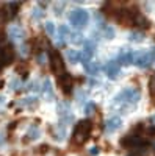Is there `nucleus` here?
<instances>
[{"label": "nucleus", "instance_id": "f257e3e1", "mask_svg": "<svg viewBox=\"0 0 155 156\" xmlns=\"http://www.w3.org/2000/svg\"><path fill=\"white\" fill-rule=\"evenodd\" d=\"M91 122H89L88 119L85 120H80L79 123H77L75 129H74V134H72V142L77 145H82L85 144V142L88 140L89 137V133H91Z\"/></svg>", "mask_w": 155, "mask_h": 156}, {"label": "nucleus", "instance_id": "f03ea898", "mask_svg": "<svg viewBox=\"0 0 155 156\" xmlns=\"http://www.w3.org/2000/svg\"><path fill=\"white\" fill-rule=\"evenodd\" d=\"M139 100V90L133 89V87H128L124 89L119 95H116L114 103H127V105H135V103Z\"/></svg>", "mask_w": 155, "mask_h": 156}, {"label": "nucleus", "instance_id": "7ed1b4c3", "mask_svg": "<svg viewBox=\"0 0 155 156\" xmlns=\"http://www.w3.org/2000/svg\"><path fill=\"white\" fill-rule=\"evenodd\" d=\"M49 58H50V69H52V72H54L55 75H58V76L63 75L64 73V59H63L61 53L58 50L52 48Z\"/></svg>", "mask_w": 155, "mask_h": 156}, {"label": "nucleus", "instance_id": "20e7f679", "mask_svg": "<svg viewBox=\"0 0 155 156\" xmlns=\"http://www.w3.org/2000/svg\"><path fill=\"white\" fill-rule=\"evenodd\" d=\"M88 19H89V14H88V11L86 9H82V8H77L71 12V16H69V20L71 23L74 25L75 28H79L82 30L85 25L88 23Z\"/></svg>", "mask_w": 155, "mask_h": 156}, {"label": "nucleus", "instance_id": "39448f33", "mask_svg": "<svg viewBox=\"0 0 155 156\" xmlns=\"http://www.w3.org/2000/svg\"><path fill=\"white\" fill-rule=\"evenodd\" d=\"M138 14H139V12H136V11L124 9V11H119L118 20L124 25V27H132V25H135V19H136Z\"/></svg>", "mask_w": 155, "mask_h": 156}, {"label": "nucleus", "instance_id": "423d86ee", "mask_svg": "<svg viewBox=\"0 0 155 156\" xmlns=\"http://www.w3.org/2000/svg\"><path fill=\"white\" fill-rule=\"evenodd\" d=\"M58 84H60L61 90H63V92L66 94V95L72 94V90H74V80H72V75H71V73H66V72H64L63 75H60Z\"/></svg>", "mask_w": 155, "mask_h": 156}, {"label": "nucleus", "instance_id": "0eeeda50", "mask_svg": "<svg viewBox=\"0 0 155 156\" xmlns=\"http://www.w3.org/2000/svg\"><path fill=\"white\" fill-rule=\"evenodd\" d=\"M150 55L149 51H138V53H133V64H136L138 67L146 69L150 66Z\"/></svg>", "mask_w": 155, "mask_h": 156}, {"label": "nucleus", "instance_id": "6e6552de", "mask_svg": "<svg viewBox=\"0 0 155 156\" xmlns=\"http://www.w3.org/2000/svg\"><path fill=\"white\" fill-rule=\"evenodd\" d=\"M94 48H96L94 41H86V42H85V48L82 50V62H83V64L88 62L89 59L93 58V55H94Z\"/></svg>", "mask_w": 155, "mask_h": 156}, {"label": "nucleus", "instance_id": "1a4fd4ad", "mask_svg": "<svg viewBox=\"0 0 155 156\" xmlns=\"http://www.w3.org/2000/svg\"><path fill=\"white\" fill-rule=\"evenodd\" d=\"M121 125H122V119H121V117L119 115H113V117H110V119L105 122V131L107 133H113V131H116V129H119Z\"/></svg>", "mask_w": 155, "mask_h": 156}, {"label": "nucleus", "instance_id": "9d476101", "mask_svg": "<svg viewBox=\"0 0 155 156\" xmlns=\"http://www.w3.org/2000/svg\"><path fill=\"white\" fill-rule=\"evenodd\" d=\"M105 72H107V75H108V78H111V80H114V78H118L119 76V73H121V66L116 61H110L105 67Z\"/></svg>", "mask_w": 155, "mask_h": 156}, {"label": "nucleus", "instance_id": "9b49d317", "mask_svg": "<svg viewBox=\"0 0 155 156\" xmlns=\"http://www.w3.org/2000/svg\"><path fill=\"white\" fill-rule=\"evenodd\" d=\"M8 34H9V37L14 42H22L24 37H25V33H24V30L19 27V25H13V27H9Z\"/></svg>", "mask_w": 155, "mask_h": 156}, {"label": "nucleus", "instance_id": "f8f14e48", "mask_svg": "<svg viewBox=\"0 0 155 156\" xmlns=\"http://www.w3.org/2000/svg\"><path fill=\"white\" fill-rule=\"evenodd\" d=\"M121 66H128V64H132L133 62V51L132 50H122L121 53H119V56H118V61H116Z\"/></svg>", "mask_w": 155, "mask_h": 156}, {"label": "nucleus", "instance_id": "ddd939ff", "mask_svg": "<svg viewBox=\"0 0 155 156\" xmlns=\"http://www.w3.org/2000/svg\"><path fill=\"white\" fill-rule=\"evenodd\" d=\"M83 66H85L86 73H89V75H96V73L100 70L99 62H94V61H88V62H85V64H83Z\"/></svg>", "mask_w": 155, "mask_h": 156}, {"label": "nucleus", "instance_id": "4468645a", "mask_svg": "<svg viewBox=\"0 0 155 156\" xmlns=\"http://www.w3.org/2000/svg\"><path fill=\"white\" fill-rule=\"evenodd\" d=\"M66 56H68L69 62H80L82 61V51L80 50H68Z\"/></svg>", "mask_w": 155, "mask_h": 156}, {"label": "nucleus", "instance_id": "2eb2a0df", "mask_svg": "<svg viewBox=\"0 0 155 156\" xmlns=\"http://www.w3.org/2000/svg\"><path fill=\"white\" fill-rule=\"evenodd\" d=\"M71 36V31H69V28L66 27V25H61L60 27V30H58V42L60 44H64V41H66V37H69Z\"/></svg>", "mask_w": 155, "mask_h": 156}, {"label": "nucleus", "instance_id": "dca6fc26", "mask_svg": "<svg viewBox=\"0 0 155 156\" xmlns=\"http://www.w3.org/2000/svg\"><path fill=\"white\" fill-rule=\"evenodd\" d=\"M25 137H28V140H35L36 137H39V128H38L36 125H31L28 128L27 136H25Z\"/></svg>", "mask_w": 155, "mask_h": 156}, {"label": "nucleus", "instance_id": "f3484780", "mask_svg": "<svg viewBox=\"0 0 155 156\" xmlns=\"http://www.w3.org/2000/svg\"><path fill=\"white\" fill-rule=\"evenodd\" d=\"M66 136V125H58V129L55 131V139L63 140V137Z\"/></svg>", "mask_w": 155, "mask_h": 156}, {"label": "nucleus", "instance_id": "a211bd4d", "mask_svg": "<svg viewBox=\"0 0 155 156\" xmlns=\"http://www.w3.org/2000/svg\"><path fill=\"white\" fill-rule=\"evenodd\" d=\"M42 92L50 98L54 97V90H52V84H50V80H44V87H42Z\"/></svg>", "mask_w": 155, "mask_h": 156}, {"label": "nucleus", "instance_id": "6ab92c4d", "mask_svg": "<svg viewBox=\"0 0 155 156\" xmlns=\"http://www.w3.org/2000/svg\"><path fill=\"white\" fill-rule=\"evenodd\" d=\"M46 33H47L49 36H52V37L55 36L57 28H55V23H54V22H46Z\"/></svg>", "mask_w": 155, "mask_h": 156}, {"label": "nucleus", "instance_id": "aec40b11", "mask_svg": "<svg viewBox=\"0 0 155 156\" xmlns=\"http://www.w3.org/2000/svg\"><path fill=\"white\" fill-rule=\"evenodd\" d=\"M71 42H74V44H82V42H83V36H82V33H80V31L72 33V34H71Z\"/></svg>", "mask_w": 155, "mask_h": 156}, {"label": "nucleus", "instance_id": "412c9836", "mask_svg": "<svg viewBox=\"0 0 155 156\" xmlns=\"http://www.w3.org/2000/svg\"><path fill=\"white\" fill-rule=\"evenodd\" d=\"M149 92H150V97L155 98V75L150 78V81H149Z\"/></svg>", "mask_w": 155, "mask_h": 156}, {"label": "nucleus", "instance_id": "4be33fe9", "mask_svg": "<svg viewBox=\"0 0 155 156\" xmlns=\"http://www.w3.org/2000/svg\"><path fill=\"white\" fill-rule=\"evenodd\" d=\"M130 41L132 42H141L143 41V34L141 33H132L130 34Z\"/></svg>", "mask_w": 155, "mask_h": 156}, {"label": "nucleus", "instance_id": "5701e85b", "mask_svg": "<svg viewBox=\"0 0 155 156\" xmlns=\"http://www.w3.org/2000/svg\"><path fill=\"white\" fill-rule=\"evenodd\" d=\"M94 111H96V105H94V103H88V105L85 106V112H86L88 115L94 114Z\"/></svg>", "mask_w": 155, "mask_h": 156}, {"label": "nucleus", "instance_id": "b1692460", "mask_svg": "<svg viewBox=\"0 0 155 156\" xmlns=\"http://www.w3.org/2000/svg\"><path fill=\"white\" fill-rule=\"evenodd\" d=\"M33 17H35V19H41V17H44V11L39 9V8H35V9H33Z\"/></svg>", "mask_w": 155, "mask_h": 156}, {"label": "nucleus", "instance_id": "393cba45", "mask_svg": "<svg viewBox=\"0 0 155 156\" xmlns=\"http://www.w3.org/2000/svg\"><path fill=\"white\" fill-rule=\"evenodd\" d=\"M103 33H105L107 39H111V37L114 36V31H113V28H110V27H105V28H103Z\"/></svg>", "mask_w": 155, "mask_h": 156}, {"label": "nucleus", "instance_id": "a878e982", "mask_svg": "<svg viewBox=\"0 0 155 156\" xmlns=\"http://www.w3.org/2000/svg\"><path fill=\"white\" fill-rule=\"evenodd\" d=\"M16 70H17V73H20L24 78L27 76V73H28V69H27V67H24V66H17V69H16Z\"/></svg>", "mask_w": 155, "mask_h": 156}, {"label": "nucleus", "instance_id": "bb28decb", "mask_svg": "<svg viewBox=\"0 0 155 156\" xmlns=\"http://www.w3.org/2000/svg\"><path fill=\"white\" fill-rule=\"evenodd\" d=\"M35 103H36V98H35V97H28V98H25L24 105H27V106H33Z\"/></svg>", "mask_w": 155, "mask_h": 156}, {"label": "nucleus", "instance_id": "cd10ccee", "mask_svg": "<svg viewBox=\"0 0 155 156\" xmlns=\"http://www.w3.org/2000/svg\"><path fill=\"white\" fill-rule=\"evenodd\" d=\"M3 66H6V64H5V58H3V48H0V69Z\"/></svg>", "mask_w": 155, "mask_h": 156}, {"label": "nucleus", "instance_id": "c85d7f7f", "mask_svg": "<svg viewBox=\"0 0 155 156\" xmlns=\"http://www.w3.org/2000/svg\"><path fill=\"white\" fill-rule=\"evenodd\" d=\"M19 84H20L19 80H13V81H11V87H13V89H19Z\"/></svg>", "mask_w": 155, "mask_h": 156}, {"label": "nucleus", "instance_id": "c756f323", "mask_svg": "<svg viewBox=\"0 0 155 156\" xmlns=\"http://www.w3.org/2000/svg\"><path fill=\"white\" fill-rule=\"evenodd\" d=\"M149 55H150V61H152V62H155V47H153V48H150Z\"/></svg>", "mask_w": 155, "mask_h": 156}, {"label": "nucleus", "instance_id": "7c9ffc66", "mask_svg": "<svg viewBox=\"0 0 155 156\" xmlns=\"http://www.w3.org/2000/svg\"><path fill=\"white\" fill-rule=\"evenodd\" d=\"M89 153H91L93 156H96V154L99 153V148H97V147H93V148H91V151H89Z\"/></svg>", "mask_w": 155, "mask_h": 156}, {"label": "nucleus", "instance_id": "2f4dec72", "mask_svg": "<svg viewBox=\"0 0 155 156\" xmlns=\"http://www.w3.org/2000/svg\"><path fill=\"white\" fill-rule=\"evenodd\" d=\"M38 62H39V64H44V55H39V56H38Z\"/></svg>", "mask_w": 155, "mask_h": 156}, {"label": "nucleus", "instance_id": "473e14b6", "mask_svg": "<svg viewBox=\"0 0 155 156\" xmlns=\"http://www.w3.org/2000/svg\"><path fill=\"white\" fill-rule=\"evenodd\" d=\"M3 144H5V136L0 134V145H3Z\"/></svg>", "mask_w": 155, "mask_h": 156}, {"label": "nucleus", "instance_id": "72a5a7b5", "mask_svg": "<svg viewBox=\"0 0 155 156\" xmlns=\"http://www.w3.org/2000/svg\"><path fill=\"white\" fill-rule=\"evenodd\" d=\"M3 100H5V97H0V105L3 103Z\"/></svg>", "mask_w": 155, "mask_h": 156}]
</instances>
